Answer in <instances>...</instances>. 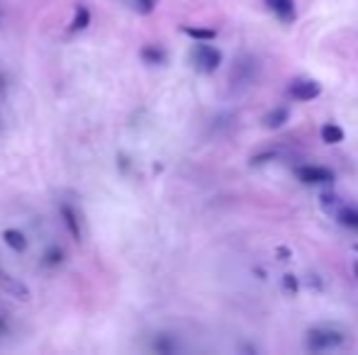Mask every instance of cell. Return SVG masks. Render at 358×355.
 Here are the masks:
<instances>
[{
    "label": "cell",
    "instance_id": "obj_1",
    "mask_svg": "<svg viewBox=\"0 0 358 355\" xmlns=\"http://www.w3.org/2000/svg\"><path fill=\"white\" fill-rule=\"evenodd\" d=\"M344 343V334L337 329H327V326H319V329H312L307 334V348L319 353V350H329L337 348V345Z\"/></svg>",
    "mask_w": 358,
    "mask_h": 355
},
{
    "label": "cell",
    "instance_id": "obj_2",
    "mask_svg": "<svg viewBox=\"0 0 358 355\" xmlns=\"http://www.w3.org/2000/svg\"><path fill=\"white\" fill-rule=\"evenodd\" d=\"M192 61H195V68H200L203 73H215L222 66V52L210 44H197L192 49Z\"/></svg>",
    "mask_w": 358,
    "mask_h": 355
},
{
    "label": "cell",
    "instance_id": "obj_3",
    "mask_svg": "<svg viewBox=\"0 0 358 355\" xmlns=\"http://www.w3.org/2000/svg\"><path fill=\"white\" fill-rule=\"evenodd\" d=\"M288 93H290V98L300 100V103H310V100L322 95V85L317 81H312V78H297V81L290 83Z\"/></svg>",
    "mask_w": 358,
    "mask_h": 355
},
{
    "label": "cell",
    "instance_id": "obj_4",
    "mask_svg": "<svg viewBox=\"0 0 358 355\" xmlns=\"http://www.w3.org/2000/svg\"><path fill=\"white\" fill-rule=\"evenodd\" d=\"M295 175L302 183H310V185L334 181V173L329 168H324V165H300V168H295Z\"/></svg>",
    "mask_w": 358,
    "mask_h": 355
},
{
    "label": "cell",
    "instance_id": "obj_5",
    "mask_svg": "<svg viewBox=\"0 0 358 355\" xmlns=\"http://www.w3.org/2000/svg\"><path fill=\"white\" fill-rule=\"evenodd\" d=\"M263 3H266V8H268V10L283 22V25L295 22V17H297L295 0H263Z\"/></svg>",
    "mask_w": 358,
    "mask_h": 355
},
{
    "label": "cell",
    "instance_id": "obj_6",
    "mask_svg": "<svg viewBox=\"0 0 358 355\" xmlns=\"http://www.w3.org/2000/svg\"><path fill=\"white\" fill-rule=\"evenodd\" d=\"M61 216H63V224H66L68 234L73 236V241H81V224H78V214L73 212V207L63 205L61 207Z\"/></svg>",
    "mask_w": 358,
    "mask_h": 355
},
{
    "label": "cell",
    "instance_id": "obj_7",
    "mask_svg": "<svg viewBox=\"0 0 358 355\" xmlns=\"http://www.w3.org/2000/svg\"><path fill=\"white\" fill-rule=\"evenodd\" d=\"M0 285L8 290V292H12L17 299H30V290L25 287V285H20L17 280H12L8 273H0Z\"/></svg>",
    "mask_w": 358,
    "mask_h": 355
},
{
    "label": "cell",
    "instance_id": "obj_8",
    "mask_svg": "<svg viewBox=\"0 0 358 355\" xmlns=\"http://www.w3.org/2000/svg\"><path fill=\"white\" fill-rule=\"evenodd\" d=\"M3 241H6L8 246H10L12 251H17V253H22V251L27 248L25 234L17 232V229H6V232H3Z\"/></svg>",
    "mask_w": 358,
    "mask_h": 355
},
{
    "label": "cell",
    "instance_id": "obj_9",
    "mask_svg": "<svg viewBox=\"0 0 358 355\" xmlns=\"http://www.w3.org/2000/svg\"><path fill=\"white\" fill-rule=\"evenodd\" d=\"M319 136H322L324 144H332V146L334 144H341V141H344V129L339 127V124L329 122V124H324V127H322Z\"/></svg>",
    "mask_w": 358,
    "mask_h": 355
},
{
    "label": "cell",
    "instance_id": "obj_10",
    "mask_svg": "<svg viewBox=\"0 0 358 355\" xmlns=\"http://www.w3.org/2000/svg\"><path fill=\"white\" fill-rule=\"evenodd\" d=\"M334 216H337L339 221H341L344 227H351V229H358V212H353L351 207H346L341 202V205L334 210Z\"/></svg>",
    "mask_w": 358,
    "mask_h": 355
},
{
    "label": "cell",
    "instance_id": "obj_11",
    "mask_svg": "<svg viewBox=\"0 0 358 355\" xmlns=\"http://www.w3.org/2000/svg\"><path fill=\"white\" fill-rule=\"evenodd\" d=\"M181 32L190 37V39H195V41H212L215 37H217V32L208 30V27H190V25H186V27H181Z\"/></svg>",
    "mask_w": 358,
    "mask_h": 355
},
{
    "label": "cell",
    "instance_id": "obj_12",
    "mask_svg": "<svg viewBox=\"0 0 358 355\" xmlns=\"http://www.w3.org/2000/svg\"><path fill=\"white\" fill-rule=\"evenodd\" d=\"M88 25H90V10H88V8H83V6L76 8V15H73L68 30H71V32H81V30H86Z\"/></svg>",
    "mask_w": 358,
    "mask_h": 355
},
{
    "label": "cell",
    "instance_id": "obj_13",
    "mask_svg": "<svg viewBox=\"0 0 358 355\" xmlns=\"http://www.w3.org/2000/svg\"><path fill=\"white\" fill-rule=\"evenodd\" d=\"M288 117H290V112H288L286 108H278V110H273V112H268L266 114V127L268 129H278V127H283V124L288 122Z\"/></svg>",
    "mask_w": 358,
    "mask_h": 355
},
{
    "label": "cell",
    "instance_id": "obj_14",
    "mask_svg": "<svg viewBox=\"0 0 358 355\" xmlns=\"http://www.w3.org/2000/svg\"><path fill=\"white\" fill-rule=\"evenodd\" d=\"M141 59H144L146 63H163V59H166V54H163V49H159V47H144L141 49Z\"/></svg>",
    "mask_w": 358,
    "mask_h": 355
},
{
    "label": "cell",
    "instance_id": "obj_15",
    "mask_svg": "<svg viewBox=\"0 0 358 355\" xmlns=\"http://www.w3.org/2000/svg\"><path fill=\"white\" fill-rule=\"evenodd\" d=\"M61 261H63V251H61V248H49L47 256H44V263H47V265H52V268L61 265Z\"/></svg>",
    "mask_w": 358,
    "mask_h": 355
},
{
    "label": "cell",
    "instance_id": "obj_16",
    "mask_svg": "<svg viewBox=\"0 0 358 355\" xmlns=\"http://www.w3.org/2000/svg\"><path fill=\"white\" fill-rule=\"evenodd\" d=\"M154 348L159 350V353H173L176 350V345H173V341L168 338V336H159L154 343Z\"/></svg>",
    "mask_w": 358,
    "mask_h": 355
},
{
    "label": "cell",
    "instance_id": "obj_17",
    "mask_svg": "<svg viewBox=\"0 0 358 355\" xmlns=\"http://www.w3.org/2000/svg\"><path fill=\"white\" fill-rule=\"evenodd\" d=\"M156 6H159V0H137V10H139L141 15H149V12H154Z\"/></svg>",
    "mask_w": 358,
    "mask_h": 355
},
{
    "label": "cell",
    "instance_id": "obj_18",
    "mask_svg": "<svg viewBox=\"0 0 358 355\" xmlns=\"http://www.w3.org/2000/svg\"><path fill=\"white\" fill-rule=\"evenodd\" d=\"M283 290H286L290 297H295L297 294V278L295 275H286V278H283Z\"/></svg>",
    "mask_w": 358,
    "mask_h": 355
},
{
    "label": "cell",
    "instance_id": "obj_19",
    "mask_svg": "<svg viewBox=\"0 0 358 355\" xmlns=\"http://www.w3.org/2000/svg\"><path fill=\"white\" fill-rule=\"evenodd\" d=\"M278 256H281V261H288V258H290V251H288V248H278Z\"/></svg>",
    "mask_w": 358,
    "mask_h": 355
},
{
    "label": "cell",
    "instance_id": "obj_20",
    "mask_svg": "<svg viewBox=\"0 0 358 355\" xmlns=\"http://www.w3.org/2000/svg\"><path fill=\"white\" fill-rule=\"evenodd\" d=\"M3 334H8V324H6V319L0 316V336H3Z\"/></svg>",
    "mask_w": 358,
    "mask_h": 355
},
{
    "label": "cell",
    "instance_id": "obj_21",
    "mask_svg": "<svg viewBox=\"0 0 358 355\" xmlns=\"http://www.w3.org/2000/svg\"><path fill=\"white\" fill-rule=\"evenodd\" d=\"M353 273H356V278H358V261H356V265H353Z\"/></svg>",
    "mask_w": 358,
    "mask_h": 355
},
{
    "label": "cell",
    "instance_id": "obj_22",
    "mask_svg": "<svg viewBox=\"0 0 358 355\" xmlns=\"http://www.w3.org/2000/svg\"><path fill=\"white\" fill-rule=\"evenodd\" d=\"M356 251H358V246H356Z\"/></svg>",
    "mask_w": 358,
    "mask_h": 355
}]
</instances>
